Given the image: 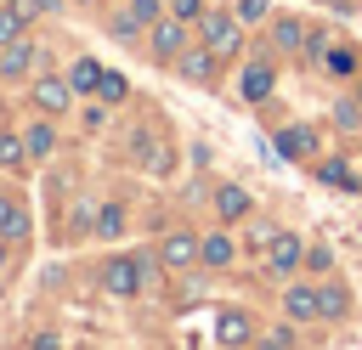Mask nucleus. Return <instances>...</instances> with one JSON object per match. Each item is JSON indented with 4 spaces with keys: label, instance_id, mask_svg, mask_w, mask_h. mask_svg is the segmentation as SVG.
<instances>
[{
    "label": "nucleus",
    "instance_id": "nucleus-19",
    "mask_svg": "<svg viewBox=\"0 0 362 350\" xmlns=\"http://www.w3.org/2000/svg\"><path fill=\"white\" fill-rule=\"evenodd\" d=\"M23 152H28V141H23V135H0V164H6V169H17V158H23Z\"/></svg>",
    "mask_w": 362,
    "mask_h": 350
},
{
    "label": "nucleus",
    "instance_id": "nucleus-2",
    "mask_svg": "<svg viewBox=\"0 0 362 350\" xmlns=\"http://www.w3.org/2000/svg\"><path fill=\"white\" fill-rule=\"evenodd\" d=\"M130 152H136V164H141V169H153V175H164V169H170V147H164V141H153L147 130H136V135H130Z\"/></svg>",
    "mask_w": 362,
    "mask_h": 350
},
{
    "label": "nucleus",
    "instance_id": "nucleus-25",
    "mask_svg": "<svg viewBox=\"0 0 362 350\" xmlns=\"http://www.w3.org/2000/svg\"><path fill=\"white\" fill-rule=\"evenodd\" d=\"M317 181H328V186H345L351 175H345V164H317Z\"/></svg>",
    "mask_w": 362,
    "mask_h": 350
},
{
    "label": "nucleus",
    "instance_id": "nucleus-6",
    "mask_svg": "<svg viewBox=\"0 0 362 350\" xmlns=\"http://www.w3.org/2000/svg\"><path fill=\"white\" fill-rule=\"evenodd\" d=\"M175 68H181V79L209 85V73H215V51H209V45H204V51H181V56H175Z\"/></svg>",
    "mask_w": 362,
    "mask_h": 350
},
{
    "label": "nucleus",
    "instance_id": "nucleus-22",
    "mask_svg": "<svg viewBox=\"0 0 362 350\" xmlns=\"http://www.w3.org/2000/svg\"><path fill=\"white\" fill-rule=\"evenodd\" d=\"M96 231H102V237H119V231H124V215H119V209H102V215H96Z\"/></svg>",
    "mask_w": 362,
    "mask_h": 350
},
{
    "label": "nucleus",
    "instance_id": "nucleus-13",
    "mask_svg": "<svg viewBox=\"0 0 362 350\" xmlns=\"http://www.w3.org/2000/svg\"><path fill=\"white\" fill-rule=\"evenodd\" d=\"M311 147H317V135H311L305 124H288V130L277 135V152H288V158H305Z\"/></svg>",
    "mask_w": 362,
    "mask_h": 350
},
{
    "label": "nucleus",
    "instance_id": "nucleus-26",
    "mask_svg": "<svg viewBox=\"0 0 362 350\" xmlns=\"http://www.w3.org/2000/svg\"><path fill=\"white\" fill-rule=\"evenodd\" d=\"M266 17V0H238V23H260Z\"/></svg>",
    "mask_w": 362,
    "mask_h": 350
},
{
    "label": "nucleus",
    "instance_id": "nucleus-14",
    "mask_svg": "<svg viewBox=\"0 0 362 350\" xmlns=\"http://www.w3.org/2000/svg\"><path fill=\"white\" fill-rule=\"evenodd\" d=\"M215 339H221V344H243V339H249V316H243V310H226V316L215 322Z\"/></svg>",
    "mask_w": 362,
    "mask_h": 350
},
{
    "label": "nucleus",
    "instance_id": "nucleus-30",
    "mask_svg": "<svg viewBox=\"0 0 362 350\" xmlns=\"http://www.w3.org/2000/svg\"><path fill=\"white\" fill-rule=\"evenodd\" d=\"M305 265H311V271H328V265H334V254H328V248H311V254H305Z\"/></svg>",
    "mask_w": 362,
    "mask_h": 350
},
{
    "label": "nucleus",
    "instance_id": "nucleus-16",
    "mask_svg": "<svg viewBox=\"0 0 362 350\" xmlns=\"http://www.w3.org/2000/svg\"><path fill=\"white\" fill-rule=\"evenodd\" d=\"M204 265H232V237L209 231V237H204Z\"/></svg>",
    "mask_w": 362,
    "mask_h": 350
},
{
    "label": "nucleus",
    "instance_id": "nucleus-4",
    "mask_svg": "<svg viewBox=\"0 0 362 350\" xmlns=\"http://www.w3.org/2000/svg\"><path fill=\"white\" fill-rule=\"evenodd\" d=\"M136 288H141V265L119 254V260L107 265V294H113V299H136Z\"/></svg>",
    "mask_w": 362,
    "mask_h": 350
},
{
    "label": "nucleus",
    "instance_id": "nucleus-8",
    "mask_svg": "<svg viewBox=\"0 0 362 350\" xmlns=\"http://www.w3.org/2000/svg\"><path fill=\"white\" fill-rule=\"evenodd\" d=\"M28 62H34V45H28V40H11V45H0V73H6V79L28 73Z\"/></svg>",
    "mask_w": 362,
    "mask_h": 350
},
{
    "label": "nucleus",
    "instance_id": "nucleus-15",
    "mask_svg": "<svg viewBox=\"0 0 362 350\" xmlns=\"http://www.w3.org/2000/svg\"><path fill=\"white\" fill-rule=\"evenodd\" d=\"M68 85H74V90H96V85H102V62H90V56H79V62L68 68Z\"/></svg>",
    "mask_w": 362,
    "mask_h": 350
},
{
    "label": "nucleus",
    "instance_id": "nucleus-5",
    "mask_svg": "<svg viewBox=\"0 0 362 350\" xmlns=\"http://www.w3.org/2000/svg\"><path fill=\"white\" fill-rule=\"evenodd\" d=\"M300 260H305V248H300V237H288V231H277V237H272V248H266V265H272V271H294Z\"/></svg>",
    "mask_w": 362,
    "mask_h": 350
},
{
    "label": "nucleus",
    "instance_id": "nucleus-3",
    "mask_svg": "<svg viewBox=\"0 0 362 350\" xmlns=\"http://www.w3.org/2000/svg\"><path fill=\"white\" fill-rule=\"evenodd\" d=\"M158 254H164V265H192V260H204V243L192 231H170L158 243Z\"/></svg>",
    "mask_w": 362,
    "mask_h": 350
},
{
    "label": "nucleus",
    "instance_id": "nucleus-29",
    "mask_svg": "<svg viewBox=\"0 0 362 350\" xmlns=\"http://www.w3.org/2000/svg\"><path fill=\"white\" fill-rule=\"evenodd\" d=\"M170 6H175V17H181V23H192V17L204 11V0H170Z\"/></svg>",
    "mask_w": 362,
    "mask_h": 350
},
{
    "label": "nucleus",
    "instance_id": "nucleus-31",
    "mask_svg": "<svg viewBox=\"0 0 362 350\" xmlns=\"http://www.w3.org/2000/svg\"><path fill=\"white\" fill-rule=\"evenodd\" d=\"M260 350H288V333H266V339H260Z\"/></svg>",
    "mask_w": 362,
    "mask_h": 350
},
{
    "label": "nucleus",
    "instance_id": "nucleus-12",
    "mask_svg": "<svg viewBox=\"0 0 362 350\" xmlns=\"http://www.w3.org/2000/svg\"><path fill=\"white\" fill-rule=\"evenodd\" d=\"M283 310H288L294 322H311V316H322V310H317V288H288V294H283Z\"/></svg>",
    "mask_w": 362,
    "mask_h": 350
},
{
    "label": "nucleus",
    "instance_id": "nucleus-23",
    "mask_svg": "<svg viewBox=\"0 0 362 350\" xmlns=\"http://www.w3.org/2000/svg\"><path fill=\"white\" fill-rule=\"evenodd\" d=\"M96 90H102L107 102H124V90H130V85H124L119 73H102V85H96Z\"/></svg>",
    "mask_w": 362,
    "mask_h": 350
},
{
    "label": "nucleus",
    "instance_id": "nucleus-28",
    "mask_svg": "<svg viewBox=\"0 0 362 350\" xmlns=\"http://www.w3.org/2000/svg\"><path fill=\"white\" fill-rule=\"evenodd\" d=\"M272 237H277L272 226H249V248H272Z\"/></svg>",
    "mask_w": 362,
    "mask_h": 350
},
{
    "label": "nucleus",
    "instance_id": "nucleus-18",
    "mask_svg": "<svg viewBox=\"0 0 362 350\" xmlns=\"http://www.w3.org/2000/svg\"><path fill=\"white\" fill-rule=\"evenodd\" d=\"M317 310L322 316H345V288H317Z\"/></svg>",
    "mask_w": 362,
    "mask_h": 350
},
{
    "label": "nucleus",
    "instance_id": "nucleus-17",
    "mask_svg": "<svg viewBox=\"0 0 362 350\" xmlns=\"http://www.w3.org/2000/svg\"><path fill=\"white\" fill-rule=\"evenodd\" d=\"M23 6H0V45H11V40H23Z\"/></svg>",
    "mask_w": 362,
    "mask_h": 350
},
{
    "label": "nucleus",
    "instance_id": "nucleus-1",
    "mask_svg": "<svg viewBox=\"0 0 362 350\" xmlns=\"http://www.w3.org/2000/svg\"><path fill=\"white\" fill-rule=\"evenodd\" d=\"M238 40H243V34H238V17H221V11H209V17H204V45H209L215 56H232V51H238Z\"/></svg>",
    "mask_w": 362,
    "mask_h": 350
},
{
    "label": "nucleus",
    "instance_id": "nucleus-27",
    "mask_svg": "<svg viewBox=\"0 0 362 350\" xmlns=\"http://www.w3.org/2000/svg\"><path fill=\"white\" fill-rule=\"evenodd\" d=\"M130 17L136 23H158V0H130Z\"/></svg>",
    "mask_w": 362,
    "mask_h": 350
},
{
    "label": "nucleus",
    "instance_id": "nucleus-11",
    "mask_svg": "<svg viewBox=\"0 0 362 350\" xmlns=\"http://www.w3.org/2000/svg\"><path fill=\"white\" fill-rule=\"evenodd\" d=\"M215 215H221V220H243V215H249V192H243V186H221V192H215Z\"/></svg>",
    "mask_w": 362,
    "mask_h": 350
},
{
    "label": "nucleus",
    "instance_id": "nucleus-10",
    "mask_svg": "<svg viewBox=\"0 0 362 350\" xmlns=\"http://www.w3.org/2000/svg\"><path fill=\"white\" fill-rule=\"evenodd\" d=\"M68 96H74V85H68V79H40V85H34V102H40L45 113H62V107H68Z\"/></svg>",
    "mask_w": 362,
    "mask_h": 350
},
{
    "label": "nucleus",
    "instance_id": "nucleus-21",
    "mask_svg": "<svg viewBox=\"0 0 362 350\" xmlns=\"http://www.w3.org/2000/svg\"><path fill=\"white\" fill-rule=\"evenodd\" d=\"M328 73H339V79H345V73H356V56L334 45V51H328Z\"/></svg>",
    "mask_w": 362,
    "mask_h": 350
},
{
    "label": "nucleus",
    "instance_id": "nucleus-20",
    "mask_svg": "<svg viewBox=\"0 0 362 350\" xmlns=\"http://www.w3.org/2000/svg\"><path fill=\"white\" fill-rule=\"evenodd\" d=\"M277 45H288V51H294V45H305V28H300L294 17H283V23H277Z\"/></svg>",
    "mask_w": 362,
    "mask_h": 350
},
{
    "label": "nucleus",
    "instance_id": "nucleus-7",
    "mask_svg": "<svg viewBox=\"0 0 362 350\" xmlns=\"http://www.w3.org/2000/svg\"><path fill=\"white\" fill-rule=\"evenodd\" d=\"M181 45H187V28H181V17L153 28V56H181Z\"/></svg>",
    "mask_w": 362,
    "mask_h": 350
},
{
    "label": "nucleus",
    "instance_id": "nucleus-32",
    "mask_svg": "<svg viewBox=\"0 0 362 350\" xmlns=\"http://www.w3.org/2000/svg\"><path fill=\"white\" fill-rule=\"evenodd\" d=\"M34 350H57V333H40V339H34Z\"/></svg>",
    "mask_w": 362,
    "mask_h": 350
},
{
    "label": "nucleus",
    "instance_id": "nucleus-24",
    "mask_svg": "<svg viewBox=\"0 0 362 350\" xmlns=\"http://www.w3.org/2000/svg\"><path fill=\"white\" fill-rule=\"evenodd\" d=\"M51 141H57L51 124H34V130H28V152H51Z\"/></svg>",
    "mask_w": 362,
    "mask_h": 350
},
{
    "label": "nucleus",
    "instance_id": "nucleus-9",
    "mask_svg": "<svg viewBox=\"0 0 362 350\" xmlns=\"http://www.w3.org/2000/svg\"><path fill=\"white\" fill-rule=\"evenodd\" d=\"M238 96H243V102L272 96V68H260V62H255V68H243V73H238Z\"/></svg>",
    "mask_w": 362,
    "mask_h": 350
}]
</instances>
